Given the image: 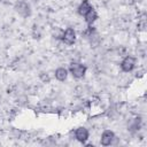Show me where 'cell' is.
<instances>
[{
  "label": "cell",
  "mask_w": 147,
  "mask_h": 147,
  "mask_svg": "<svg viewBox=\"0 0 147 147\" xmlns=\"http://www.w3.org/2000/svg\"><path fill=\"white\" fill-rule=\"evenodd\" d=\"M86 70H87L86 65H84V64L80 63V62H72V63L70 64L69 69H68L69 74H70L74 78H76V79L83 78V77L85 76V74H86Z\"/></svg>",
  "instance_id": "6da1fadb"
},
{
  "label": "cell",
  "mask_w": 147,
  "mask_h": 147,
  "mask_svg": "<svg viewBox=\"0 0 147 147\" xmlns=\"http://www.w3.org/2000/svg\"><path fill=\"white\" fill-rule=\"evenodd\" d=\"M76 38H77V36H76L75 29H74V28H67V29L62 32L60 39L62 40L63 44H65V45H68V46H71V45L75 44Z\"/></svg>",
  "instance_id": "7a4b0ae2"
},
{
  "label": "cell",
  "mask_w": 147,
  "mask_h": 147,
  "mask_svg": "<svg viewBox=\"0 0 147 147\" xmlns=\"http://www.w3.org/2000/svg\"><path fill=\"white\" fill-rule=\"evenodd\" d=\"M136 64H137V60L136 57L131 56V55H126L119 63V67H121V70L123 72H131L134 68H136Z\"/></svg>",
  "instance_id": "3957f363"
},
{
  "label": "cell",
  "mask_w": 147,
  "mask_h": 147,
  "mask_svg": "<svg viewBox=\"0 0 147 147\" xmlns=\"http://www.w3.org/2000/svg\"><path fill=\"white\" fill-rule=\"evenodd\" d=\"M15 11L22 17H28L31 14V7L26 1L21 0L15 3Z\"/></svg>",
  "instance_id": "277c9868"
},
{
  "label": "cell",
  "mask_w": 147,
  "mask_h": 147,
  "mask_svg": "<svg viewBox=\"0 0 147 147\" xmlns=\"http://www.w3.org/2000/svg\"><path fill=\"white\" fill-rule=\"evenodd\" d=\"M75 134V139L82 144H85L87 140H88V137H90V132L85 127V126H79L75 130L74 132Z\"/></svg>",
  "instance_id": "5b68a950"
},
{
  "label": "cell",
  "mask_w": 147,
  "mask_h": 147,
  "mask_svg": "<svg viewBox=\"0 0 147 147\" xmlns=\"http://www.w3.org/2000/svg\"><path fill=\"white\" fill-rule=\"evenodd\" d=\"M116 139L115 133L111 130H105L100 138V144L102 146H110L114 144V140Z\"/></svg>",
  "instance_id": "8992f818"
},
{
  "label": "cell",
  "mask_w": 147,
  "mask_h": 147,
  "mask_svg": "<svg viewBox=\"0 0 147 147\" xmlns=\"http://www.w3.org/2000/svg\"><path fill=\"white\" fill-rule=\"evenodd\" d=\"M91 9H93L91 2H90L88 0H83V1L79 3V6L77 7V13H78V15H80V16L84 17Z\"/></svg>",
  "instance_id": "52a82bcc"
},
{
  "label": "cell",
  "mask_w": 147,
  "mask_h": 147,
  "mask_svg": "<svg viewBox=\"0 0 147 147\" xmlns=\"http://www.w3.org/2000/svg\"><path fill=\"white\" fill-rule=\"evenodd\" d=\"M68 75H69V71L67 68L64 67H59L57 69H55L54 71V77L56 80L59 82H64L67 78H68Z\"/></svg>",
  "instance_id": "ba28073f"
},
{
  "label": "cell",
  "mask_w": 147,
  "mask_h": 147,
  "mask_svg": "<svg viewBox=\"0 0 147 147\" xmlns=\"http://www.w3.org/2000/svg\"><path fill=\"white\" fill-rule=\"evenodd\" d=\"M84 18H85V22H86L87 25H92V24L98 20V13H96L95 9L93 8V9H91V10L84 16Z\"/></svg>",
  "instance_id": "9c48e42d"
}]
</instances>
